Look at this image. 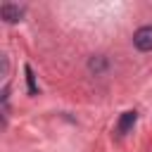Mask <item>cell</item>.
I'll return each instance as SVG.
<instances>
[{
	"label": "cell",
	"mask_w": 152,
	"mask_h": 152,
	"mask_svg": "<svg viewBox=\"0 0 152 152\" xmlns=\"http://www.w3.org/2000/svg\"><path fill=\"white\" fill-rule=\"evenodd\" d=\"M133 45L140 52H150L152 50V26H140L133 33Z\"/></svg>",
	"instance_id": "cell-1"
},
{
	"label": "cell",
	"mask_w": 152,
	"mask_h": 152,
	"mask_svg": "<svg viewBox=\"0 0 152 152\" xmlns=\"http://www.w3.org/2000/svg\"><path fill=\"white\" fill-rule=\"evenodd\" d=\"M0 17L7 21V24H17L21 17H24V10L19 5H12V2H2L0 5Z\"/></svg>",
	"instance_id": "cell-2"
},
{
	"label": "cell",
	"mask_w": 152,
	"mask_h": 152,
	"mask_svg": "<svg viewBox=\"0 0 152 152\" xmlns=\"http://www.w3.org/2000/svg\"><path fill=\"white\" fill-rule=\"evenodd\" d=\"M135 121H138V112H133V109L124 112L121 119H119V124H116V133H119V135H126V133L135 126Z\"/></svg>",
	"instance_id": "cell-3"
},
{
	"label": "cell",
	"mask_w": 152,
	"mask_h": 152,
	"mask_svg": "<svg viewBox=\"0 0 152 152\" xmlns=\"http://www.w3.org/2000/svg\"><path fill=\"white\" fill-rule=\"evenodd\" d=\"M24 74H26V86H28V95H38V86H36V76H33V69L26 64L24 66Z\"/></svg>",
	"instance_id": "cell-4"
},
{
	"label": "cell",
	"mask_w": 152,
	"mask_h": 152,
	"mask_svg": "<svg viewBox=\"0 0 152 152\" xmlns=\"http://www.w3.org/2000/svg\"><path fill=\"white\" fill-rule=\"evenodd\" d=\"M104 64H107V62H104L102 57H95V59H90V69H93V71H100V69H104Z\"/></svg>",
	"instance_id": "cell-5"
}]
</instances>
